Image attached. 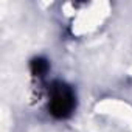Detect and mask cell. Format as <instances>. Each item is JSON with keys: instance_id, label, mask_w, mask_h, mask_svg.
Returning <instances> with one entry per match:
<instances>
[{"instance_id": "obj_2", "label": "cell", "mask_w": 132, "mask_h": 132, "mask_svg": "<svg viewBox=\"0 0 132 132\" xmlns=\"http://www.w3.org/2000/svg\"><path fill=\"white\" fill-rule=\"evenodd\" d=\"M30 70H31V75H33V76H36V78H44V76L48 73V70H50V64H48V61H47L45 57L37 56V57H34V59L31 61Z\"/></svg>"}, {"instance_id": "obj_1", "label": "cell", "mask_w": 132, "mask_h": 132, "mask_svg": "<svg viewBox=\"0 0 132 132\" xmlns=\"http://www.w3.org/2000/svg\"><path fill=\"white\" fill-rule=\"evenodd\" d=\"M76 107V96L70 86L62 81H54L50 87L48 110L57 120L69 118Z\"/></svg>"}]
</instances>
